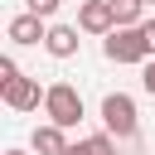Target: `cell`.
Here are the masks:
<instances>
[{
  "label": "cell",
  "instance_id": "10",
  "mask_svg": "<svg viewBox=\"0 0 155 155\" xmlns=\"http://www.w3.org/2000/svg\"><path fill=\"white\" fill-rule=\"evenodd\" d=\"M68 155H116V145H111V136L102 131V136H87V140H78V145H68Z\"/></svg>",
  "mask_w": 155,
  "mask_h": 155
},
{
  "label": "cell",
  "instance_id": "11",
  "mask_svg": "<svg viewBox=\"0 0 155 155\" xmlns=\"http://www.w3.org/2000/svg\"><path fill=\"white\" fill-rule=\"evenodd\" d=\"M24 5H29V15H39V19H48V15H53V10L63 5V0H24Z\"/></svg>",
  "mask_w": 155,
  "mask_h": 155
},
{
  "label": "cell",
  "instance_id": "12",
  "mask_svg": "<svg viewBox=\"0 0 155 155\" xmlns=\"http://www.w3.org/2000/svg\"><path fill=\"white\" fill-rule=\"evenodd\" d=\"M140 39H145V48H150V58H155V19L140 24Z\"/></svg>",
  "mask_w": 155,
  "mask_h": 155
},
{
  "label": "cell",
  "instance_id": "7",
  "mask_svg": "<svg viewBox=\"0 0 155 155\" xmlns=\"http://www.w3.org/2000/svg\"><path fill=\"white\" fill-rule=\"evenodd\" d=\"M44 48H48L53 58H73V53H78V29H73V24H48Z\"/></svg>",
  "mask_w": 155,
  "mask_h": 155
},
{
  "label": "cell",
  "instance_id": "6",
  "mask_svg": "<svg viewBox=\"0 0 155 155\" xmlns=\"http://www.w3.org/2000/svg\"><path fill=\"white\" fill-rule=\"evenodd\" d=\"M44 39H48V29H44V19H39V15H29V10H24V15H15V19H10V44H44Z\"/></svg>",
  "mask_w": 155,
  "mask_h": 155
},
{
  "label": "cell",
  "instance_id": "4",
  "mask_svg": "<svg viewBox=\"0 0 155 155\" xmlns=\"http://www.w3.org/2000/svg\"><path fill=\"white\" fill-rule=\"evenodd\" d=\"M107 58L111 63H150V48H145L140 29H116V34H107Z\"/></svg>",
  "mask_w": 155,
  "mask_h": 155
},
{
  "label": "cell",
  "instance_id": "9",
  "mask_svg": "<svg viewBox=\"0 0 155 155\" xmlns=\"http://www.w3.org/2000/svg\"><path fill=\"white\" fill-rule=\"evenodd\" d=\"M111 15H116V29H140L145 24V0H111Z\"/></svg>",
  "mask_w": 155,
  "mask_h": 155
},
{
  "label": "cell",
  "instance_id": "3",
  "mask_svg": "<svg viewBox=\"0 0 155 155\" xmlns=\"http://www.w3.org/2000/svg\"><path fill=\"white\" fill-rule=\"evenodd\" d=\"M102 126H107V136H116V140H136V131H140L136 102H131L126 92H107V97H102Z\"/></svg>",
  "mask_w": 155,
  "mask_h": 155
},
{
  "label": "cell",
  "instance_id": "5",
  "mask_svg": "<svg viewBox=\"0 0 155 155\" xmlns=\"http://www.w3.org/2000/svg\"><path fill=\"white\" fill-rule=\"evenodd\" d=\"M78 29H82V34H116L111 0H82V10H78Z\"/></svg>",
  "mask_w": 155,
  "mask_h": 155
},
{
  "label": "cell",
  "instance_id": "14",
  "mask_svg": "<svg viewBox=\"0 0 155 155\" xmlns=\"http://www.w3.org/2000/svg\"><path fill=\"white\" fill-rule=\"evenodd\" d=\"M5 155H29V150H5Z\"/></svg>",
  "mask_w": 155,
  "mask_h": 155
},
{
  "label": "cell",
  "instance_id": "8",
  "mask_svg": "<svg viewBox=\"0 0 155 155\" xmlns=\"http://www.w3.org/2000/svg\"><path fill=\"white\" fill-rule=\"evenodd\" d=\"M39 155H68V140H63V131L58 126H34V140H29Z\"/></svg>",
  "mask_w": 155,
  "mask_h": 155
},
{
  "label": "cell",
  "instance_id": "1",
  "mask_svg": "<svg viewBox=\"0 0 155 155\" xmlns=\"http://www.w3.org/2000/svg\"><path fill=\"white\" fill-rule=\"evenodd\" d=\"M0 97H5V107H10V111H34L44 92H39V82H34V78H24V73H19V63H15V58H0Z\"/></svg>",
  "mask_w": 155,
  "mask_h": 155
},
{
  "label": "cell",
  "instance_id": "2",
  "mask_svg": "<svg viewBox=\"0 0 155 155\" xmlns=\"http://www.w3.org/2000/svg\"><path fill=\"white\" fill-rule=\"evenodd\" d=\"M44 116H48V126L73 131V126L82 121V92H78L73 82H53V87L44 92Z\"/></svg>",
  "mask_w": 155,
  "mask_h": 155
},
{
  "label": "cell",
  "instance_id": "13",
  "mask_svg": "<svg viewBox=\"0 0 155 155\" xmlns=\"http://www.w3.org/2000/svg\"><path fill=\"white\" fill-rule=\"evenodd\" d=\"M140 87H145V92H150V97H155V58H150V63H145V73H140Z\"/></svg>",
  "mask_w": 155,
  "mask_h": 155
}]
</instances>
